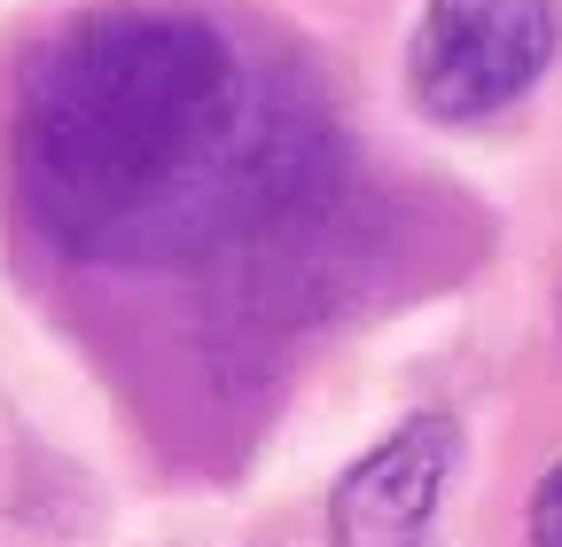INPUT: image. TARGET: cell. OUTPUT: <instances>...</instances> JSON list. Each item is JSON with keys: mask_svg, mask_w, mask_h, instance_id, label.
Listing matches in <instances>:
<instances>
[{"mask_svg": "<svg viewBox=\"0 0 562 547\" xmlns=\"http://www.w3.org/2000/svg\"><path fill=\"white\" fill-rule=\"evenodd\" d=\"M258 87L195 9H102L70 24L24 94V203L87 258H180L243 220Z\"/></svg>", "mask_w": 562, "mask_h": 547, "instance_id": "obj_1", "label": "cell"}, {"mask_svg": "<svg viewBox=\"0 0 562 547\" xmlns=\"http://www.w3.org/2000/svg\"><path fill=\"white\" fill-rule=\"evenodd\" d=\"M562 47V0H430L414 24L406 87L422 118L484 125L524 102Z\"/></svg>", "mask_w": 562, "mask_h": 547, "instance_id": "obj_2", "label": "cell"}, {"mask_svg": "<svg viewBox=\"0 0 562 547\" xmlns=\"http://www.w3.org/2000/svg\"><path fill=\"white\" fill-rule=\"evenodd\" d=\"M461 469V423L422 406L336 477L328 547H438V509Z\"/></svg>", "mask_w": 562, "mask_h": 547, "instance_id": "obj_3", "label": "cell"}, {"mask_svg": "<svg viewBox=\"0 0 562 547\" xmlns=\"http://www.w3.org/2000/svg\"><path fill=\"white\" fill-rule=\"evenodd\" d=\"M531 547H562V461L539 477V493H531Z\"/></svg>", "mask_w": 562, "mask_h": 547, "instance_id": "obj_4", "label": "cell"}]
</instances>
